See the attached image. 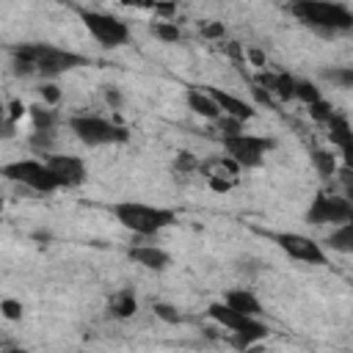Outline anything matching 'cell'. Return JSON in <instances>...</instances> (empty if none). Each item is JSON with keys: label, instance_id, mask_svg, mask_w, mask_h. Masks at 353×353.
Segmentation results:
<instances>
[{"label": "cell", "instance_id": "cell-36", "mask_svg": "<svg viewBox=\"0 0 353 353\" xmlns=\"http://www.w3.org/2000/svg\"><path fill=\"white\" fill-rule=\"evenodd\" d=\"M248 58H251L256 66H265V55H262L259 50H248Z\"/></svg>", "mask_w": 353, "mask_h": 353}, {"label": "cell", "instance_id": "cell-13", "mask_svg": "<svg viewBox=\"0 0 353 353\" xmlns=\"http://www.w3.org/2000/svg\"><path fill=\"white\" fill-rule=\"evenodd\" d=\"M127 256H130L135 265H141V268H146V270H154V273H160V270H165V268L171 265V254H168L165 248L154 245V243L130 245V248H127Z\"/></svg>", "mask_w": 353, "mask_h": 353}, {"label": "cell", "instance_id": "cell-27", "mask_svg": "<svg viewBox=\"0 0 353 353\" xmlns=\"http://www.w3.org/2000/svg\"><path fill=\"white\" fill-rule=\"evenodd\" d=\"M309 108V116L314 119V121H320V124H325L328 119H331V113H334V105L328 102V99H317V102H312V105H306Z\"/></svg>", "mask_w": 353, "mask_h": 353}, {"label": "cell", "instance_id": "cell-31", "mask_svg": "<svg viewBox=\"0 0 353 353\" xmlns=\"http://www.w3.org/2000/svg\"><path fill=\"white\" fill-rule=\"evenodd\" d=\"M39 94H41V99H44V105H58L61 102V88L52 83V80H44L41 85H39Z\"/></svg>", "mask_w": 353, "mask_h": 353}, {"label": "cell", "instance_id": "cell-18", "mask_svg": "<svg viewBox=\"0 0 353 353\" xmlns=\"http://www.w3.org/2000/svg\"><path fill=\"white\" fill-rule=\"evenodd\" d=\"M108 312H110L113 317H119V320L132 317V314L138 312V298H135V292H132L130 287H124V290H119L116 295H110Z\"/></svg>", "mask_w": 353, "mask_h": 353}, {"label": "cell", "instance_id": "cell-6", "mask_svg": "<svg viewBox=\"0 0 353 353\" xmlns=\"http://www.w3.org/2000/svg\"><path fill=\"white\" fill-rule=\"evenodd\" d=\"M0 176H6L8 182L14 185H22L33 193H55L61 190L55 174L50 171L47 160H39V157H19V160H11L6 165H0Z\"/></svg>", "mask_w": 353, "mask_h": 353}, {"label": "cell", "instance_id": "cell-33", "mask_svg": "<svg viewBox=\"0 0 353 353\" xmlns=\"http://www.w3.org/2000/svg\"><path fill=\"white\" fill-rule=\"evenodd\" d=\"M102 97H105V102L110 105V110H119V108L124 105V94H121L119 85H105V88H102Z\"/></svg>", "mask_w": 353, "mask_h": 353}, {"label": "cell", "instance_id": "cell-28", "mask_svg": "<svg viewBox=\"0 0 353 353\" xmlns=\"http://www.w3.org/2000/svg\"><path fill=\"white\" fill-rule=\"evenodd\" d=\"M174 171L176 174H193V171H199V157L193 152H179L176 160H174Z\"/></svg>", "mask_w": 353, "mask_h": 353}, {"label": "cell", "instance_id": "cell-19", "mask_svg": "<svg viewBox=\"0 0 353 353\" xmlns=\"http://www.w3.org/2000/svg\"><path fill=\"white\" fill-rule=\"evenodd\" d=\"M309 154H312V163H314L317 174H320L325 182H331V179L336 176V168H339L336 154H334L331 149H323V146H312V149H309Z\"/></svg>", "mask_w": 353, "mask_h": 353}, {"label": "cell", "instance_id": "cell-14", "mask_svg": "<svg viewBox=\"0 0 353 353\" xmlns=\"http://www.w3.org/2000/svg\"><path fill=\"white\" fill-rule=\"evenodd\" d=\"M185 102H188V108H190L196 116H201V119H207V121H215V119L221 116V108L215 105V99H212L204 88H199V85H190V88L185 91Z\"/></svg>", "mask_w": 353, "mask_h": 353}, {"label": "cell", "instance_id": "cell-8", "mask_svg": "<svg viewBox=\"0 0 353 353\" xmlns=\"http://www.w3.org/2000/svg\"><path fill=\"white\" fill-rule=\"evenodd\" d=\"M223 152L240 165V168H259L265 163V154L276 149V141L270 135H256V132H234V135H221Z\"/></svg>", "mask_w": 353, "mask_h": 353}, {"label": "cell", "instance_id": "cell-16", "mask_svg": "<svg viewBox=\"0 0 353 353\" xmlns=\"http://www.w3.org/2000/svg\"><path fill=\"white\" fill-rule=\"evenodd\" d=\"M259 88H265L268 94L279 97V99H292L295 91V77L287 72H273V74H259Z\"/></svg>", "mask_w": 353, "mask_h": 353}, {"label": "cell", "instance_id": "cell-11", "mask_svg": "<svg viewBox=\"0 0 353 353\" xmlns=\"http://www.w3.org/2000/svg\"><path fill=\"white\" fill-rule=\"evenodd\" d=\"M44 160L61 188H80L88 176V165L80 154H47Z\"/></svg>", "mask_w": 353, "mask_h": 353}, {"label": "cell", "instance_id": "cell-4", "mask_svg": "<svg viewBox=\"0 0 353 353\" xmlns=\"http://www.w3.org/2000/svg\"><path fill=\"white\" fill-rule=\"evenodd\" d=\"M207 314L226 331H232V345L237 350H248L254 347L256 342H262L268 336V325L259 320V317H251V314H243V312H234L232 306H226L223 301H215L207 306Z\"/></svg>", "mask_w": 353, "mask_h": 353}, {"label": "cell", "instance_id": "cell-38", "mask_svg": "<svg viewBox=\"0 0 353 353\" xmlns=\"http://www.w3.org/2000/svg\"><path fill=\"white\" fill-rule=\"evenodd\" d=\"M0 210H3V199H0Z\"/></svg>", "mask_w": 353, "mask_h": 353}, {"label": "cell", "instance_id": "cell-22", "mask_svg": "<svg viewBox=\"0 0 353 353\" xmlns=\"http://www.w3.org/2000/svg\"><path fill=\"white\" fill-rule=\"evenodd\" d=\"M149 33H152L157 41H163V44H176V41H182L179 25L171 22V19H154V22L149 25Z\"/></svg>", "mask_w": 353, "mask_h": 353}, {"label": "cell", "instance_id": "cell-29", "mask_svg": "<svg viewBox=\"0 0 353 353\" xmlns=\"http://www.w3.org/2000/svg\"><path fill=\"white\" fill-rule=\"evenodd\" d=\"M152 312L163 320V323H168V325H176V323H182V314L176 312V306H171V303H163V301H157L154 306H152Z\"/></svg>", "mask_w": 353, "mask_h": 353}, {"label": "cell", "instance_id": "cell-32", "mask_svg": "<svg viewBox=\"0 0 353 353\" xmlns=\"http://www.w3.org/2000/svg\"><path fill=\"white\" fill-rule=\"evenodd\" d=\"M199 33H201L204 39H210V41H215V39H223V33H226V28H223V22H215V19H207V22H201V28H199Z\"/></svg>", "mask_w": 353, "mask_h": 353}, {"label": "cell", "instance_id": "cell-35", "mask_svg": "<svg viewBox=\"0 0 353 353\" xmlns=\"http://www.w3.org/2000/svg\"><path fill=\"white\" fill-rule=\"evenodd\" d=\"M8 108H11V113H8V119H11V121H19V119H22V113L28 110V108H25L22 102H17V99H14Z\"/></svg>", "mask_w": 353, "mask_h": 353}, {"label": "cell", "instance_id": "cell-37", "mask_svg": "<svg viewBox=\"0 0 353 353\" xmlns=\"http://www.w3.org/2000/svg\"><path fill=\"white\" fill-rule=\"evenodd\" d=\"M121 3H127V6H138V8H152V6H154V0H121Z\"/></svg>", "mask_w": 353, "mask_h": 353}, {"label": "cell", "instance_id": "cell-1", "mask_svg": "<svg viewBox=\"0 0 353 353\" xmlns=\"http://www.w3.org/2000/svg\"><path fill=\"white\" fill-rule=\"evenodd\" d=\"M88 58L74 52V50H63L58 44H47V41H30V44H17L11 50V66L14 74L19 77H30V74H41L44 80H55L77 66H85Z\"/></svg>", "mask_w": 353, "mask_h": 353}, {"label": "cell", "instance_id": "cell-20", "mask_svg": "<svg viewBox=\"0 0 353 353\" xmlns=\"http://www.w3.org/2000/svg\"><path fill=\"white\" fill-rule=\"evenodd\" d=\"M325 243L336 254H353V221L331 226V234L325 237Z\"/></svg>", "mask_w": 353, "mask_h": 353}, {"label": "cell", "instance_id": "cell-12", "mask_svg": "<svg viewBox=\"0 0 353 353\" xmlns=\"http://www.w3.org/2000/svg\"><path fill=\"white\" fill-rule=\"evenodd\" d=\"M201 88L215 99V105L221 108L223 116H234V119H240V121H248V119L256 116V108H254L251 102H245L243 97H234V94H229V91H223V88H215V85H201Z\"/></svg>", "mask_w": 353, "mask_h": 353}, {"label": "cell", "instance_id": "cell-24", "mask_svg": "<svg viewBox=\"0 0 353 353\" xmlns=\"http://www.w3.org/2000/svg\"><path fill=\"white\" fill-rule=\"evenodd\" d=\"M28 143H30L33 154L47 157V154H52V149H55V132H47V130H33Z\"/></svg>", "mask_w": 353, "mask_h": 353}, {"label": "cell", "instance_id": "cell-9", "mask_svg": "<svg viewBox=\"0 0 353 353\" xmlns=\"http://www.w3.org/2000/svg\"><path fill=\"white\" fill-rule=\"evenodd\" d=\"M347 221H353V201L334 190H320L306 210V223L312 226H339Z\"/></svg>", "mask_w": 353, "mask_h": 353}, {"label": "cell", "instance_id": "cell-5", "mask_svg": "<svg viewBox=\"0 0 353 353\" xmlns=\"http://www.w3.org/2000/svg\"><path fill=\"white\" fill-rule=\"evenodd\" d=\"M69 132L88 149H97V146H113V143H127L130 141V130L105 119V116H97V113H74L69 116Z\"/></svg>", "mask_w": 353, "mask_h": 353}, {"label": "cell", "instance_id": "cell-26", "mask_svg": "<svg viewBox=\"0 0 353 353\" xmlns=\"http://www.w3.org/2000/svg\"><path fill=\"white\" fill-rule=\"evenodd\" d=\"M0 314H3L6 320L17 323V320H22L25 306H22V301H17V298H3V301H0Z\"/></svg>", "mask_w": 353, "mask_h": 353}, {"label": "cell", "instance_id": "cell-21", "mask_svg": "<svg viewBox=\"0 0 353 353\" xmlns=\"http://www.w3.org/2000/svg\"><path fill=\"white\" fill-rule=\"evenodd\" d=\"M28 116L33 121V130L55 132V127H58V113L52 110V105H30L28 108Z\"/></svg>", "mask_w": 353, "mask_h": 353}, {"label": "cell", "instance_id": "cell-2", "mask_svg": "<svg viewBox=\"0 0 353 353\" xmlns=\"http://www.w3.org/2000/svg\"><path fill=\"white\" fill-rule=\"evenodd\" d=\"M292 17L323 39H336L353 30V11L342 0H292Z\"/></svg>", "mask_w": 353, "mask_h": 353}, {"label": "cell", "instance_id": "cell-10", "mask_svg": "<svg viewBox=\"0 0 353 353\" xmlns=\"http://www.w3.org/2000/svg\"><path fill=\"white\" fill-rule=\"evenodd\" d=\"M270 237H273L276 245H279L287 256H292L295 262H303V265H325V262H328L323 245H320L317 240L301 234V232H276V234H270Z\"/></svg>", "mask_w": 353, "mask_h": 353}, {"label": "cell", "instance_id": "cell-23", "mask_svg": "<svg viewBox=\"0 0 353 353\" xmlns=\"http://www.w3.org/2000/svg\"><path fill=\"white\" fill-rule=\"evenodd\" d=\"M320 74H323V80H328L331 85H336L342 91L353 88V69L350 66H331V69H323Z\"/></svg>", "mask_w": 353, "mask_h": 353}, {"label": "cell", "instance_id": "cell-30", "mask_svg": "<svg viewBox=\"0 0 353 353\" xmlns=\"http://www.w3.org/2000/svg\"><path fill=\"white\" fill-rule=\"evenodd\" d=\"M215 124H218V130H221V135H234V132H240V130H245L243 124L245 121H240V119H234V116H218L215 119Z\"/></svg>", "mask_w": 353, "mask_h": 353}, {"label": "cell", "instance_id": "cell-7", "mask_svg": "<svg viewBox=\"0 0 353 353\" xmlns=\"http://www.w3.org/2000/svg\"><path fill=\"white\" fill-rule=\"evenodd\" d=\"M74 11H77L83 28L91 33V39H94L97 44H102L105 50H116V47L127 44V39H130V25H127L124 19H119V17L108 14V11L83 8V6H77Z\"/></svg>", "mask_w": 353, "mask_h": 353}, {"label": "cell", "instance_id": "cell-3", "mask_svg": "<svg viewBox=\"0 0 353 353\" xmlns=\"http://www.w3.org/2000/svg\"><path fill=\"white\" fill-rule=\"evenodd\" d=\"M110 215L132 234L138 237H154L160 234L163 229L174 226L176 223V210L171 207H160V204H146V201H132V199H124V201H116L108 207Z\"/></svg>", "mask_w": 353, "mask_h": 353}, {"label": "cell", "instance_id": "cell-34", "mask_svg": "<svg viewBox=\"0 0 353 353\" xmlns=\"http://www.w3.org/2000/svg\"><path fill=\"white\" fill-rule=\"evenodd\" d=\"M223 176H226V174H212V176H210V188L218 190V193H226V190L232 188V182L223 179Z\"/></svg>", "mask_w": 353, "mask_h": 353}, {"label": "cell", "instance_id": "cell-25", "mask_svg": "<svg viewBox=\"0 0 353 353\" xmlns=\"http://www.w3.org/2000/svg\"><path fill=\"white\" fill-rule=\"evenodd\" d=\"M320 97H323V91L317 88V83H312V80H298V77H295L292 99H301L303 105H312V102H317Z\"/></svg>", "mask_w": 353, "mask_h": 353}, {"label": "cell", "instance_id": "cell-17", "mask_svg": "<svg viewBox=\"0 0 353 353\" xmlns=\"http://www.w3.org/2000/svg\"><path fill=\"white\" fill-rule=\"evenodd\" d=\"M325 127H328V138H331V143L339 146V152L347 157V154H350V121H347V116L339 113V110H334L331 119L325 121Z\"/></svg>", "mask_w": 353, "mask_h": 353}, {"label": "cell", "instance_id": "cell-15", "mask_svg": "<svg viewBox=\"0 0 353 353\" xmlns=\"http://www.w3.org/2000/svg\"><path fill=\"white\" fill-rule=\"evenodd\" d=\"M223 303L232 306L234 312H243V314H251V317H259V314H262V303H259V298H256L251 290H245V287H234V290H229V292L223 295Z\"/></svg>", "mask_w": 353, "mask_h": 353}]
</instances>
